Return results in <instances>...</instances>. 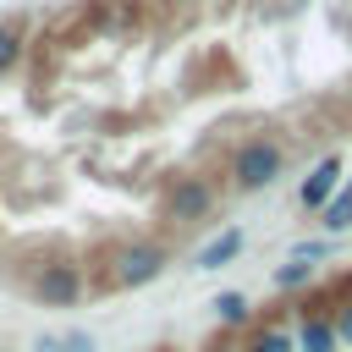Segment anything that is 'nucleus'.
<instances>
[{
    "label": "nucleus",
    "mask_w": 352,
    "mask_h": 352,
    "mask_svg": "<svg viewBox=\"0 0 352 352\" xmlns=\"http://www.w3.org/2000/svg\"><path fill=\"white\" fill-rule=\"evenodd\" d=\"M297 352H341V336H336V324H330V314H302L297 319Z\"/></svg>",
    "instance_id": "obj_4"
},
{
    "label": "nucleus",
    "mask_w": 352,
    "mask_h": 352,
    "mask_svg": "<svg viewBox=\"0 0 352 352\" xmlns=\"http://www.w3.org/2000/svg\"><path fill=\"white\" fill-rule=\"evenodd\" d=\"M286 258H302V264H319V258H330V236H319V242H297Z\"/></svg>",
    "instance_id": "obj_11"
},
{
    "label": "nucleus",
    "mask_w": 352,
    "mask_h": 352,
    "mask_svg": "<svg viewBox=\"0 0 352 352\" xmlns=\"http://www.w3.org/2000/svg\"><path fill=\"white\" fill-rule=\"evenodd\" d=\"M214 319H220L226 330H253V302H248V292H220V297H214Z\"/></svg>",
    "instance_id": "obj_7"
},
{
    "label": "nucleus",
    "mask_w": 352,
    "mask_h": 352,
    "mask_svg": "<svg viewBox=\"0 0 352 352\" xmlns=\"http://www.w3.org/2000/svg\"><path fill=\"white\" fill-rule=\"evenodd\" d=\"M341 170H346V165H341V154H324V160H319V165L302 176V187H297V204H302L308 214H319V209H324V204H330V198L346 187V182H341Z\"/></svg>",
    "instance_id": "obj_3"
},
{
    "label": "nucleus",
    "mask_w": 352,
    "mask_h": 352,
    "mask_svg": "<svg viewBox=\"0 0 352 352\" xmlns=\"http://www.w3.org/2000/svg\"><path fill=\"white\" fill-rule=\"evenodd\" d=\"M242 242H248L242 226H226V231H214V236L192 253V264H198V270H220V264H231V258L242 253Z\"/></svg>",
    "instance_id": "obj_5"
},
{
    "label": "nucleus",
    "mask_w": 352,
    "mask_h": 352,
    "mask_svg": "<svg viewBox=\"0 0 352 352\" xmlns=\"http://www.w3.org/2000/svg\"><path fill=\"white\" fill-rule=\"evenodd\" d=\"M286 170V148L275 138H242L231 154H226V182L231 192H264L275 187V176Z\"/></svg>",
    "instance_id": "obj_2"
},
{
    "label": "nucleus",
    "mask_w": 352,
    "mask_h": 352,
    "mask_svg": "<svg viewBox=\"0 0 352 352\" xmlns=\"http://www.w3.org/2000/svg\"><path fill=\"white\" fill-rule=\"evenodd\" d=\"M319 226H324V236H341V231L352 226V182H346V187L319 209Z\"/></svg>",
    "instance_id": "obj_8"
},
{
    "label": "nucleus",
    "mask_w": 352,
    "mask_h": 352,
    "mask_svg": "<svg viewBox=\"0 0 352 352\" xmlns=\"http://www.w3.org/2000/svg\"><path fill=\"white\" fill-rule=\"evenodd\" d=\"M242 352H297V330H286V324H253L248 341H242Z\"/></svg>",
    "instance_id": "obj_6"
},
{
    "label": "nucleus",
    "mask_w": 352,
    "mask_h": 352,
    "mask_svg": "<svg viewBox=\"0 0 352 352\" xmlns=\"http://www.w3.org/2000/svg\"><path fill=\"white\" fill-rule=\"evenodd\" d=\"M330 324H336V336H341V346H352V286L330 302Z\"/></svg>",
    "instance_id": "obj_10"
},
{
    "label": "nucleus",
    "mask_w": 352,
    "mask_h": 352,
    "mask_svg": "<svg viewBox=\"0 0 352 352\" xmlns=\"http://www.w3.org/2000/svg\"><path fill=\"white\" fill-rule=\"evenodd\" d=\"M214 209H220V192H214V182L198 176V170H176V176H165L160 192H154V226H160L165 242L182 236V231H192V226H204Z\"/></svg>",
    "instance_id": "obj_1"
},
{
    "label": "nucleus",
    "mask_w": 352,
    "mask_h": 352,
    "mask_svg": "<svg viewBox=\"0 0 352 352\" xmlns=\"http://www.w3.org/2000/svg\"><path fill=\"white\" fill-rule=\"evenodd\" d=\"M308 280H314V264H302V258H286L275 270V292H302Z\"/></svg>",
    "instance_id": "obj_9"
}]
</instances>
